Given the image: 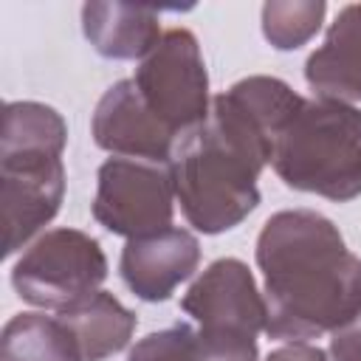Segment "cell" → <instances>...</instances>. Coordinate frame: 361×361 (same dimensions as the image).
Instances as JSON below:
<instances>
[{"mask_svg":"<svg viewBox=\"0 0 361 361\" xmlns=\"http://www.w3.org/2000/svg\"><path fill=\"white\" fill-rule=\"evenodd\" d=\"M290 96L271 76H245L212 99L209 116L172 149L169 172L183 217L200 234L240 226L257 206V178L271 164Z\"/></svg>","mask_w":361,"mask_h":361,"instance_id":"1","label":"cell"},{"mask_svg":"<svg viewBox=\"0 0 361 361\" xmlns=\"http://www.w3.org/2000/svg\"><path fill=\"white\" fill-rule=\"evenodd\" d=\"M254 257L265 276L268 338L310 341L361 316V257L330 217L313 209L271 214Z\"/></svg>","mask_w":361,"mask_h":361,"instance_id":"2","label":"cell"},{"mask_svg":"<svg viewBox=\"0 0 361 361\" xmlns=\"http://www.w3.org/2000/svg\"><path fill=\"white\" fill-rule=\"evenodd\" d=\"M271 166L296 192L336 203L361 195V107L305 99L276 135Z\"/></svg>","mask_w":361,"mask_h":361,"instance_id":"3","label":"cell"},{"mask_svg":"<svg viewBox=\"0 0 361 361\" xmlns=\"http://www.w3.org/2000/svg\"><path fill=\"white\" fill-rule=\"evenodd\" d=\"M180 310L195 322L203 361H257V336L265 330L268 307L243 259H214L180 296Z\"/></svg>","mask_w":361,"mask_h":361,"instance_id":"4","label":"cell"},{"mask_svg":"<svg viewBox=\"0 0 361 361\" xmlns=\"http://www.w3.org/2000/svg\"><path fill=\"white\" fill-rule=\"evenodd\" d=\"M107 257L96 237L79 228H51L37 237L11 268L17 296L42 310H65L102 290Z\"/></svg>","mask_w":361,"mask_h":361,"instance_id":"5","label":"cell"},{"mask_svg":"<svg viewBox=\"0 0 361 361\" xmlns=\"http://www.w3.org/2000/svg\"><path fill=\"white\" fill-rule=\"evenodd\" d=\"M133 82L147 107L178 138L209 116V73L197 37L189 28L166 31L138 62Z\"/></svg>","mask_w":361,"mask_h":361,"instance_id":"6","label":"cell"},{"mask_svg":"<svg viewBox=\"0 0 361 361\" xmlns=\"http://www.w3.org/2000/svg\"><path fill=\"white\" fill-rule=\"evenodd\" d=\"M90 209L99 226L127 240L169 228L175 214V183L169 164L107 158L99 166Z\"/></svg>","mask_w":361,"mask_h":361,"instance_id":"7","label":"cell"},{"mask_svg":"<svg viewBox=\"0 0 361 361\" xmlns=\"http://www.w3.org/2000/svg\"><path fill=\"white\" fill-rule=\"evenodd\" d=\"M65 197V164L59 155L8 152L0 155V203L6 248L11 257L42 226H48Z\"/></svg>","mask_w":361,"mask_h":361,"instance_id":"8","label":"cell"},{"mask_svg":"<svg viewBox=\"0 0 361 361\" xmlns=\"http://www.w3.org/2000/svg\"><path fill=\"white\" fill-rule=\"evenodd\" d=\"M96 147L116 158H138L152 164H169L178 135L147 107L133 79L110 85L90 121Z\"/></svg>","mask_w":361,"mask_h":361,"instance_id":"9","label":"cell"},{"mask_svg":"<svg viewBox=\"0 0 361 361\" xmlns=\"http://www.w3.org/2000/svg\"><path fill=\"white\" fill-rule=\"evenodd\" d=\"M200 265V243L192 231L169 226L158 234L133 237L121 248L118 271L141 302H166Z\"/></svg>","mask_w":361,"mask_h":361,"instance_id":"10","label":"cell"},{"mask_svg":"<svg viewBox=\"0 0 361 361\" xmlns=\"http://www.w3.org/2000/svg\"><path fill=\"white\" fill-rule=\"evenodd\" d=\"M305 82L319 99L361 102V3L336 14L324 42L305 62Z\"/></svg>","mask_w":361,"mask_h":361,"instance_id":"11","label":"cell"},{"mask_svg":"<svg viewBox=\"0 0 361 361\" xmlns=\"http://www.w3.org/2000/svg\"><path fill=\"white\" fill-rule=\"evenodd\" d=\"M82 34L104 59H144L161 34V8L93 0L82 6Z\"/></svg>","mask_w":361,"mask_h":361,"instance_id":"12","label":"cell"},{"mask_svg":"<svg viewBox=\"0 0 361 361\" xmlns=\"http://www.w3.org/2000/svg\"><path fill=\"white\" fill-rule=\"evenodd\" d=\"M56 319L73 333L85 361H104L121 353L135 333V313L127 310L113 293L96 290L71 307L59 310Z\"/></svg>","mask_w":361,"mask_h":361,"instance_id":"13","label":"cell"},{"mask_svg":"<svg viewBox=\"0 0 361 361\" xmlns=\"http://www.w3.org/2000/svg\"><path fill=\"white\" fill-rule=\"evenodd\" d=\"M0 361H85L73 333L45 313H17L0 333Z\"/></svg>","mask_w":361,"mask_h":361,"instance_id":"14","label":"cell"},{"mask_svg":"<svg viewBox=\"0 0 361 361\" xmlns=\"http://www.w3.org/2000/svg\"><path fill=\"white\" fill-rule=\"evenodd\" d=\"M68 144L65 118L42 102H8L3 110L0 155L8 152H42L59 155Z\"/></svg>","mask_w":361,"mask_h":361,"instance_id":"15","label":"cell"},{"mask_svg":"<svg viewBox=\"0 0 361 361\" xmlns=\"http://www.w3.org/2000/svg\"><path fill=\"white\" fill-rule=\"evenodd\" d=\"M324 14V0H268L262 6V37L276 51H296L316 37Z\"/></svg>","mask_w":361,"mask_h":361,"instance_id":"16","label":"cell"},{"mask_svg":"<svg viewBox=\"0 0 361 361\" xmlns=\"http://www.w3.org/2000/svg\"><path fill=\"white\" fill-rule=\"evenodd\" d=\"M127 361H203V355L195 341V327L172 324L135 341Z\"/></svg>","mask_w":361,"mask_h":361,"instance_id":"17","label":"cell"},{"mask_svg":"<svg viewBox=\"0 0 361 361\" xmlns=\"http://www.w3.org/2000/svg\"><path fill=\"white\" fill-rule=\"evenodd\" d=\"M265 361H327V353L307 341H290V344H282L274 353H268Z\"/></svg>","mask_w":361,"mask_h":361,"instance_id":"18","label":"cell"},{"mask_svg":"<svg viewBox=\"0 0 361 361\" xmlns=\"http://www.w3.org/2000/svg\"><path fill=\"white\" fill-rule=\"evenodd\" d=\"M341 361H361V347H355L353 353H347V355H344Z\"/></svg>","mask_w":361,"mask_h":361,"instance_id":"19","label":"cell"}]
</instances>
